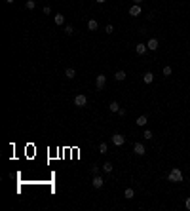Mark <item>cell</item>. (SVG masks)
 <instances>
[{"label": "cell", "mask_w": 190, "mask_h": 211, "mask_svg": "<svg viewBox=\"0 0 190 211\" xmlns=\"http://www.w3.org/2000/svg\"><path fill=\"white\" fill-rule=\"evenodd\" d=\"M167 181L169 183H181L182 181V171L179 169V167H173V169L169 171V175H167Z\"/></svg>", "instance_id": "obj_1"}, {"label": "cell", "mask_w": 190, "mask_h": 211, "mask_svg": "<svg viewBox=\"0 0 190 211\" xmlns=\"http://www.w3.org/2000/svg\"><path fill=\"white\" fill-rule=\"evenodd\" d=\"M110 141H112L114 147H122L124 143H126V137H124V135H120V133H114L112 137H110Z\"/></svg>", "instance_id": "obj_2"}, {"label": "cell", "mask_w": 190, "mask_h": 211, "mask_svg": "<svg viewBox=\"0 0 190 211\" xmlns=\"http://www.w3.org/2000/svg\"><path fill=\"white\" fill-rule=\"evenodd\" d=\"M74 105L76 107H86L87 105V97L86 95H76L74 97Z\"/></svg>", "instance_id": "obj_3"}, {"label": "cell", "mask_w": 190, "mask_h": 211, "mask_svg": "<svg viewBox=\"0 0 190 211\" xmlns=\"http://www.w3.org/2000/svg\"><path fill=\"white\" fill-rule=\"evenodd\" d=\"M91 184H93V188H103L105 181H103V177H101V175H93V181H91Z\"/></svg>", "instance_id": "obj_4"}, {"label": "cell", "mask_w": 190, "mask_h": 211, "mask_svg": "<svg viewBox=\"0 0 190 211\" xmlns=\"http://www.w3.org/2000/svg\"><path fill=\"white\" fill-rule=\"evenodd\" d=\"M133 152H135L137 156H143V154H145V145H143V143H135V145H133Z\"/></svg>", "instance_id": "obj_5"}, {"label": "cell", "mask_w": 190, "mask_h": 211, "mask_svg": "<svg viewBox=\"0 0 190 211\" xmlns=\"http://www.w3.org/2000/svg\"><path fill=\"white\" fill-rule=\"evenodd\" d=\"M105 84H107V76H105V74H99V76H97V80H95V86H97V89H103Z\"/></svg>", "instance_id": "obj_6"}, {"label": "cell", "mask_w": 190, "mask_h": 211, "mask_svg": "<svg viewBox=\"0 0 190 211\" xmlns=\"http://www.w3.org/2000/svg\"><path fill=\"white\" fill-rule=\"evenodd\" d=\"M114 78H116V82H124V80L127 78L126 70H116V74H114Z\"/></svg>", "instance_id": "obj_7"}, {"label": "cell", "mask_w": 190, "mask_h": 211, "mask_svg": "<svg viewBox=\"0 0 190 211\" xmlns=\"http://www.w3.org/2000/svg\"><path fill=\"white\" fill-rule=\"evenodd\" d=\"M129 15H133V17L141 15V6H139V4H133L131 8H129Z\"/></svg>", "instance_id": "obj_8"}, {"label": "cell", "mask_w": 190, "mask_h": 211, "mask_svg": "<svg viewBox=\"0 0 190 211\" xmlns=\"http://www.w3.org/2000/svg\"><path fill=\"white\" fill-rule=\"evenodd\" d=\"M146 48H148L150 51H156V50H158V40H156V38H150L148 44H146Z\"/></svg>", "instance_id": "obj_9"}, {"label": "cell", "mask_w": 190, "mask_h": 211, "mask_svg": "<svg viewBox=\"0 0 190 211\" xmlns=\"http://www.w3.org/2000/svg\"><path fill=\"white\" fill-rule=\"evenodd\" d=\"M146 122H148V118H146L145 114H141L139 118H137V122H135V124H137V126H141V128H145V126H146Z\"/></svg>", "instance_id": "obj_10"}, {"label": "cell", "mask_w": 190, "mask_h": 211, "mask_svg": "<svg viewBox=\"0 0 190 211\" xmlns=\"http://www.w3.org/2000/svg\"><path fill=\"white\" fill-rule=\"evenodd\" d=\"M146 50H148V48H146V44H137V46H135V51H137V55H143Z\"/></svg>", "instance_id": "obj_11"}, {"label": "cell", "mask_w": 190, "mask_h": 211, "mask_svg": "<svg viewBox=\"0 0 190 211\" xmlns=\"http://www.w3.org/2000/svg\"><path fill=\"white\" fill-rule=\"evenodd\" d=\"M143 82H145V84H152V82H154V74H152V72H145V76H143Z\"/></svg>", "instance_id": "obj_12"}, {"label": "cell", "mask_w": 190, "mask_h": 211, "mask_svg": "<svg viewBox=\"0 0 190 211\" xmlns=\"http://www.w3.org/2000/svg\"><path fill=\"white\" fill-rule=\"evenodd\" d=\"M109 110H110V112H120V105H118V101H110Z\"/></svg>", "instance_id": "obj_13"}, {"label": "cell", "mask_w": 190, "mask_h": 211, "mask_svg": "<svg viewBox=\"0 0 190 211\" xmlns=\"http://www.w3.org/2000/svg\"><path fill=\"white\" fill-rule=\"evenodd\" d=\"M87 29H90V31H97V29H99V23H97L95 19H90V21H87Z\"/></svg>", "instance_id": "obj_14"}, {"label": "cell", "mask_w": 190, "mask_h": 211, "mask_svg": "<svg viewBox=\"0 0 190 211\" xmlns=\"http://www.w3.org/2000/svg\"><path fill=\"white\" fill-rule=\"evenodd\" d=\"M65 76H67L68 80H72L74 76H76V70H74V69H70V67H68V69L65 70Z\"/></svg>", "instance_id": "obj_15"}, {"label": "cell", "mask_w": 190, "mask_h": 211, "mask_svg": "<svg viewBox=\"0 0 190 211\" xmlns=\"http://www.w3.org/2000/svg\"><path fill=\"white\" fill-rule=\"evenodd\" d=\"M112 169H114V165L110 164V162H105L103 164V171L105 173H112Z\"/></svg>", "instance_id": "obj_16"}, {"label": "cell", "mask_w": 190, "mask_h": 211, "mask_svg": "<svg viewBox=\"0 0 190 211\" xmlns=\"http://www.w3.org/2000/svg\"><path fill=\"white\" fill-rule=\"evenodd\" d=\"M53 23H55V25H63V23H65V15L57 14V15L53 17Z\"/></svg>", "instance_id": "obj_17"}, {"label": "cell", "mask_w": 190, "mask_h": 211, "mask_svg": "<svg viewBox=\"0 0 190 211\" xmlns=\"http://www.w3.org/2000/svg\"><path fill=\"white\" fill-rule=\"evenodd\" d=\"M124 196H126L127 200H133V196H135V190H133V188H126V192H124Z\"/></svg>", "instance_id": "obj_18"}, {"label": "cell", "mask_w": 190, "mask_h": 211, "mask_svg": "<svg viewBox=\"0 0 190 211\" xmlns=\"http://www.w3.org/2000/svg\"><path fill=\"white\" fill-rule=\"evenodd\" d=\"M65 34H67V36H72V34H74L72 25H67V27H65Z\"/></svg>", "instance_id": "obj_19"}, {"label": "cell", "mask_w": 190, "mask_h": 211, "mask_svg": "<svg viewBox=\"0 0 190 211\" xmlns=\"http://www.w3.org/2000/svg\"><path fill=\"white\" fill-rule=\"evenodd\" d=\"M25 8H27V10H34V8H36V2H34V0H27Z\"/></svg>", "instance_id": "obj_20"}, {"label": "cell", "mask_w": 190, "mask_h": 211, "mask_svg": "<svg viewBox=\"0 0 190 211\" xmlns=\"http://www.w3.org/2000/svg\"><path fill=\"white\" fill-rule=\"evenodd\" d=\"M107 150H109L107 143H101V145H99V152H101V154H107Z\"/></svg>", "instance_id": "obj_21"}, {"label": "cell", "mask_w": 190, "mask_h": 211, "mask_svg": "<svg viewBox=\"0 0 190 211\" xmlns=\"http://www.w3.org/2000/svg\"><path fill=\"white\" fill-rule=\"evenodd\" d=\"M143 137H145V139H148V141H150V139H152V131H150V129H145Z\"/></svg>", "instance_id": "obj_22"}, {"label": "cell", "mask_w": 190, "mask_h": 211, "mask_svg": "<svg viewBox=\"0 0 190 211\" xmlns=\"http://www.w3.org/2000/svg\"><path fill=\"white\" fill-rule=\"evenodd\" d=\"M105 32H107V34H112V32H114V27H112V25H107V27H105Z\"/></svg>", "instance_id": "obj_23"}, {"label": "cell", "mask_w": 190, "mask_h": 211, "mask_svg": "<svg viewBox=\"0 0 190 211\" xmlns=\"http://www.w3.org/2000/svg\"><path fill=\"white\" fill-rule=\"evenodd\" d=\"M171 67H163V76H171Z\"/></svg>", "instance_id": "obj_24"}, {"label": "cell", "mask_w": 190, "mask_h": 211, "mask_svg": "<svg viewBox=\"0 0 190 211\" xmlns=\"http://www.w3.org/2000/svg\"><path fill=\"white\" fill-rule=\"evenodd\" d=\"M91 173H93V175H99V165H97V164L91 165Z\"/></svg>", "instance_id": "obj_25"}, {"label": "cell", "mask_w": 190, "mask_h": 211, "mask_svg": "<svg viewBox=\"0 0 190 211\" xmlns=\"http://www.w3.org/2000/svg\"><path fill=\"white\" fill-rule=\"evenodd\" d=\"M44 14H46V15L51 14V8H50V6H44Z\"/></svg>", "instance_id": "obj_26"}, {"label": "cell", "mask_w": 190, "mask_h": 211, "mask_svg": "<svg viewBox=\"0 0 190 211\" xmlns=\"http://www.w3.org/2000/svg\"><path fill=\"white\" fill-rule=\"evenodd\" d=\"M185 207L190 211V198H186V202H185Z\"/></svg>", "instance_id": "obj_27"}, {"label": "cell", "mask_w": 190, "mask_h": 211, "mask_svg": "<svg viewBox=\"0 0 190 211\" xmlns=\"http://www.w3.org/2000/svg\"><path fill=\"white\" fill-rule=\"evenodd\" d=\"M95 2H97V4H105V2H107V0H95Z\"/></svg>", "instance_id": "obj_28"}, {"label": "cell", "mask_w": 190, "mask_h": 211, "mask_svg": "<svg viewBox=\"0 0 190 211\" xmlns=\"http://www.w3.org/2000/svg\"><path fill=\"white\" fill-rule=\"evenodd\" d=\"M15 0H6V4H14Z\"/></svg>", "instance_id": "obj_29"}, {"label": "cell", "mask_w": 190, "mask_h": 211, "mask_svg": "<svg viewBox=\"0 0 190 211\" xmlns=\"http://www.w3.org/2000/svg\"><path fill=\"white\" fill-rule=\"evenodd\" d=\"M141 2H143V0H133V4H141Z\"/></svg>", "instance_id": "obj_30"}]
</instances>
